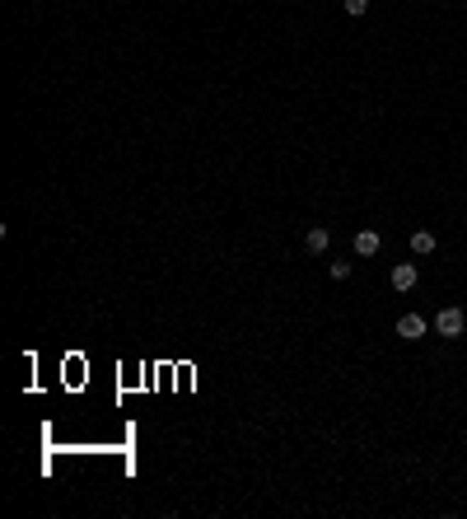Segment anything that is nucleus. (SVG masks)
<instances>
[{
	"instance_id": "obj_1",
	"label": "nucleus",
	"mask_w": 467,
	"mask_h": 519,
	"mask_svg": "<svg viewBox=\"0 0 467 519\" xmlns=\"http://www.w3.org/2000/svg\"><path fill=\"white\" fill-rule=\"evenodd\" d=\"M434 332H439V337H449V342H454V337H463V332H467V314H463L458 305L439 309V314H434Z\"/></svg>"
},
{
	"instance_id": "obj_2",
	"label": "nucleus",
	"mask_w": 467,
	"mask_h": 519,
	"mask_svg": "<svg viewBox=\"0 0 467 519\" xmlns=\"http://www.w3.org/2000/svg\"><path fill=\"white\" fill-rule=\"evenodd\" d=\"M416 281H421V271H416V262H397V267L388 271V285L397 295H407V290H416Z\"/></svg>"
},
{
	"instance_id": "obj_3",
	"label": "nucleus",
	"mask_w": 467,
	"mask_h": 519,
	"mask_svg": "<svg viewBox=\"0 0 467 519\" xmlns=\"http://www.w3.org/2000/svg\"><path fill=\"white\" fill-rule=\"evenodd\" d=\"M430 327H434L430 318H421V314H402V318H397V337H402V342H421Z\"/></svg>"
},
{
	"instance_id": "obj_4",
	"label": "nucleus",
	"mask_w": 467,
	"mask_h": 519,
	"mask_svg": "<svg viewBox=\"0 0 467 519\" xmlns=\"http://www.w3.org/2000/svg\"><path fill=\"white\" fill-rule=\"evenodd\" d=\"M351 248H356L360 258H374V253L383 248V239H378V229H360V234L351 239Z\"/></svg>"
},
{
	"instance_id": "obj_5",
	"label": "nucleus",
	"mask_w": 467,
	"mask_h": 519,
	"mask_svg": "<svg viewBox=\"0 0 467 519\" xmlns=\"http://www.w3.org/2000/svg\"><path fill=\"white\" fill-rule=\"evenodd\" d=\"M327 244H332V229H323V225H313L309 234H304V248H309L313 258H323V253H327Z\"/></svg>"
},
{
	"instance_id": "obj_6",
	"label": "nucleus",
	"mask_w": 467,
	"mask_h": 519,
	"mask_svg": "<svg viewBox=\"0 0 467 519\" xmlns=\"http://www.w3.org/2000/svg\"><path fill=\"white\" fill-rule=\"evenodd\" d=\"M412 253H421V258H425V253H434V234H430V229H416V234H412Z\"/></svg>"
},
{
	"instance_id": "obj_7",
	"label": "nucleus",
	"mask_w": 467,
	"mask_h": 519,
	"mask_svg": "<svg viewBox=\"0 0 467 519\" xmlns=\"http://www.w3.org/2000/svg\"><path fill=\"white\" fill-rule=\"evenodd\" d=\"M327 276L332 281H351V262H327Z\"/></svg>"
},
{
	"instance_id": "obj_8",
	"label": "nucleus",
	"mask_w": 467,
	"mask_h": 519,
	"mask_svg": "<svg viewBox=\"0 0 467 519\" xmlns=\"http://www.w3.org/2000/svg\"><path fill=\"white\" fill-rule=\"evenodd\" d=\"M341 10H346V14H356V19H360V14L369 10V0H341Z\"/></svg>"
},
{
	"instance_id": "obj_9",
	"label": "nucleus",
	"mask_w": 467,
	"mask_h": 519,
	"mask_svg": "<svg viewBox=\"0 0 467 519\" xmlns=\"http://www.w3.org/2000/svg\"><path fill=\"white\" fill-rule=\"evenodd\" d=\"M463 169H467V159H463Z\"/></svg>"
}]
</instances>
